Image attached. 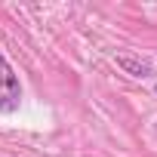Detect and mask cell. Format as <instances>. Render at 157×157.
<instances>
[{
	"label": "cell",
	"mask_w": 157,
	"mask_h": 157,
	"mask_svg": "<svg viewBox=\"0 0 157 157\" xmlns=\"http://www.w3.org/2000/svg\"><path fill=\"white\" fill-rule=\"evenodd\" d=\"M22 99V86H19V77L13 71V65L0 56V111H16Z\"/></svg>",
	"instance_id": "cell-1"
},
{
	"label": "cell",
	"mask_w": 157,
	"mask_h": 157,
	"mask_svg": "<svg viewBox=\"0 0 157 157\" xmlns=\"http://www.w3.org/2000/svg\"><path fill=\"white\" fill-rule=\"evenodd\" d=\"M117 65H120L126 74H132V77H148V74H151V65L142 62V59H136V56H117Z\"/></svg>",
	"instance_id": "cell-2"
},
{
	"label": "cell",
	"mask_w": 157,
	"mask_h": 157,
	"mask_svg": "<svg viewBox=\"0 0 157 157\" xmlns=\"http://www.w3.org/2000/svg\"><path fill=\"white\" fill-rule=\"evenodd\" d=\"M154 90H157V86H154Z\"/></svg>",
	"instance_id": "cell-3"
}]
</instances>
